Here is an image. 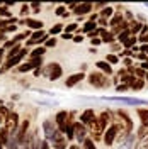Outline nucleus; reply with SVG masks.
<instances>
[{"mask_svg": "<svg viewBox=\"0 0 148 149\" xmlns=\"http://www.w3.org/2000/svg\"><path fill=\"white\" fill-rule=\"evenodd\" d=\"M89 41H90V46H92V47H99L102 44L101 37H94V39H89Z\"/></svg>", "mask_w": 148, "mask_h": 149, "instance_id": "nucleus-50", "label": "nucleus"}, {"mask_svg": "<svg viewBox=\"0 0 148 149\" xmlns=\"http://www.w3.org/2000/svg\"><path fill=\"white\" fill-rule=\"evenodd\" d=\"M41 129H43V139H46V141L51 142V139L55 137L56 130H58V125L55 124V120L44 119V120L41 122Z\"/></svg>", "mask_w": 148, "mask_h": 149, "instance_id": "nucleus-5", "label": "nucleus"}, {"mask_svg": "<svg viewBox=\"0 0 148 149\" xmlns=\"http://www.w3.org/2000/svg\"><path fill=\"white\" fill-rule=\"evenodd\" d=\"M56 44H58V39H56V37H51V36H49V37L46 39V42H44L43 46L48 49V47H56Z\"/></svg>", "mask_w": 148, "mask_h": 149, "instance_id": "nucleus-43", "label": "nucleus"}, {"mask_svg": "<svg viewBox=\"0 0 148 149\" xmlns=\"http://www.w3.org/2000/svg\"><path fill=\"white\" fill-rule=\"evenodd\" d=\"M92 12H94V3H90V2H82L73 10V15L75 17H85V15H90Z\"/></svg>", "mask_w": 148, "mask_h": 149, "instance_id": "nucleus-13", "label": "nucleus"}, {"mask_svg": "<svg viewBox=\"0 0 148 149\" xmlns=\"http://www.w3.org/2000/svg\"><path fill=\"white\" fill-rule=\"evenodd\" d=\"M99 17H101V15H99V12H92V14L89 15V19H87V20H92V22H97V20H99Z\"/></svg>", "mask_w": 148, "mask_h": 149, "instance_id": "nucleus-52", "label": "nucleus"}, {"mask_svg": "<svg viewBox=\"0 0 148 149\" xmlns=\"http://www.w3.org/2000/svg\"><path fill=\"white\" fill-rule=\"evenodd\" d=\"M136 142H138V137H136V134H135V132H131V134L128 136V137H126V139L121 141L119 144H118V149H135Z\"/></svg>", "mask_w": 148, "mask_h": 149, "instance_id": "nucleus-16", "label": "nucleus"}, {"mask_svg": "<svg viewBox=\"0 0 148 149\" xmlns=\"http://www.w3.org/2000/svg\"><path fill=\"white\" fill-rule=\"evenodd\" d=\"M123 22H124V17H123V15H118V14H114V15H112V19H109V29L119 27Z\"/></svg>", "mask_w": 148, "mask_h": 149, "instance_id": "nucleus-24", "label": "nucleus"}, {"mask_svg": "<svg viewBox=\"0 0 148 149\" xmlns=\"http://www.w3.org/2000/svg\"><path fill=\"white\" fill-rule=\"evenodd\" d=\"M12 12H10V7L4 2V3H0V19H12Z\"/></svg>", "mask_w": 148, "mask_h": 149, "instance_id": "nucleus-26", "label": "nucleus"}, {"mask_svg": "<svg viewBox=\"0 0 148 149\" xmlns=\"http://www.w3.org/2000/svg\"><path fill=\"white\" fill-rule=\"evenodd\" d=\"M39 105H58L56 102H46V100H36Z\"/></svg>", "mask_w": 148, "mask_h": 149, "instance_id": "nucleus-55", "label": "nucleus"}, {"mask_svg": "<svg viewBox=\"0 0 148 149\" xmlns=\"http://www.w3.org/2000/svg\"><path fill=\"white\" fill-rule=\"evenodd\" d=\"M43 76H46L49 81H58L61 76H63V68L60 63H48V65L43 66Z\"/></svg>", "mask_w": 148, "mask_h": 149, "instance_id": "nucleus-3", "label": "nucleus"}, {"mask_svg": "<svg viewBox=\"0 0 148 149\" xmlns=\"http://www.w3.org/2000/svg\"><path fill=\"white\" fill-rule=\"evenodd\" d=\"M0 149H5V146H4V144H0Z\"/></svg>", "mask_w": 148, "mask_h": 149, "instance_id": "nucleus-59", "label": "nucleus"}, {"mask_svg": "<svg viewBox=\"0 0 148 149\" xmlns=\"http://www.w3.org/2000/svg\"><path fill=\"white\" fill-rule=\"evenodd\" d=\"M32 74H34L36 78H39V76H43V68H36V70L32 71Z\"/></svg>", "mask_w": 148, "mask_h": 149, "instance_id": "nucleus-54", "label": "nucleus"}, {"mask_svg": "<svg viewBox=\"0 0 148 149\" xmlns=\"http://www.w3.org/2000/svg\"><path fill=\"white\" fill-rule=\"evenodd\" d=\"M24 24L29 27V31H32V32H36V31H43L44 27V22L43 20H39V19H32V17H27L24 19Z\"/></svg>", "mask_w": 148, "mask_h": 149, "instance_id": "nucleus-17", "label": "nucleus"}, {"mask_svg": "<svg viewBox=\"0 0 148 149\" xmlns=\"http://www.w3.org/2000/svg\"><path fill=\"white\" fill-rule=\"evenodd\" d=\"M46 54V47L44 46H36L32 51H29V58H43Z\"/></svg>", "mask_w": 148, "mask_h": 149, "instance_id": "nucleus-27", "label": "nucleus"}, {"mask_svg": "<svg viewBox=\"0 0 148 149\" xmlns=\"http://www.w3.org/2000/svg\"><path fill=\"white\" fill-rule=\"evenodd\" d=\"M114 90H116L118 93H126V92H130V86L124 85V83H119L118 86H114Z\"/></svg>", "mask_w": 148, "mask_h": 149, "instance_id": "nucleus-46", "label": "nucleus"}, {"mask_svg": "<svg viewBox=\"0 0 148 149\" xmlns=\"http://www.w3.org/2000/svg\"><path fill=\"white\" fill-rule=\"evenodd\" d=\"M145 81H147V86H148V73H147V76H145Z\"/></svg>", "mask_w": 148, "mask_h": 149, "instance_id": "nucleus-58", "label": "nucleus"}, {"mask_svg": "<svg viewBox=\"0 0 148 149\" xmlns=\"http://www.w3.org/2000/svg\"><path fill=\"white\" fill-rule=\"evenodd\" d=\"M20 120H22V119L19 117L17 112L14 110V112L9 115V119L4 122V127L9 130L10 134H16V132H17V129H19V125H20Z\"/></svg>", "mask_w": 148, "mask_h": 149, "instance_id": "nucleus-10", "label": "nucleus"}, {"mask_svg": "<svg viewBox=\"0 0 148 149\" xmlns=\"http://www.w3.org/2000/svg\"><path fill=\"white\" fill-rule=\"evenodd\" d=\"M48 37H49V34H48L44 29H43V31H36V32H32V34H31V37L26 41V46H24V47H29V46H43V44L46 42Z\"/></svg>", "mask_w": 148, "mask_h": 149, "instance_id": "nucleus-6", "label": "nucleus"}, {"mask_svg": "<svg viewBox=\"0 0 148 149\" xmlns=\"http://www.w3.org/2000/svg\"><path fill=\"white\" fill-rule=\"evenodd\" d=\"M114 113L119 117L121 120H123V124L126 125V129H128V132H135V122H133V117H131L130 113H128V110L126 109H116L114 110Z\"/></svg>", "mask_w": 148, "mask_h": 149, "instance_id": "nucleus-9", "label": "nucleus"}, {"mask_svg": "<svg viewBox=\"0 0 148 149\" xmlns=\"http://www.w3.org/2000/svg\"><path fill=\"white\" fill-rule=\"evenodd\" d=\"M143 88H147V81H145V80H140V78H136V81L133 83V86L130 88V92L136 93V92H141Z\"/></svg>", "mask_w": 148, "mask_h": 149, "instance_id": "nucleus-30", "label": "nucleus"}, {"mask_svg": "<svg viewBox=\"0 0 148 149\" xmlns=\"http://www.w3.org/2000/svg\"><path fill=\"white\" fill-rule=\"evenodd\" d=\"M95 120H97V113H95V110H94V109H85V110L80 112L78 122H82L87 129H90L94 124H95Z\"/></svg>", "mask_w": 148, "mask_h": 149, "instance_id": "nucleus-7", "label": "nucleus"}, {"mask_svg": "<svg viewBox=\"0 0 148 149\" xmlns=\"http://www.w3.org/2000/svg\"><path fill=\"white\" fill-rule=\"evenodd\" d=\"M26 54H29V49H27V47H22V49H20V53H19L17 56H14V58H10V59H5V63H2V68H0V74L7 73L9 70L17 68L20 63H24Z\"/></svg>", "mask_w": 148, "mask_h": 149, "instance_id": "nucleus-4", "label": "nucleus"}, {"mask_svg": "<svg viewBox=\"0 0 148 149\" xmlns=\"http://www.w3.org/2000/svg\"><path fill=\"white\" fill-rule=\"evenodd\" d=\"M39 149H53V148H51L49 141H46V139H41V146H39Z\"/></svg>", "mask_w": 148, "mask_h": 149, "instance_id": "nucleus-51", "label": "nucleus"}, {"mask_svg": "<svg viewBox=\"0 0 148 149\" xmlns=\"http://www.w3.org/2000/svg\"><path fill=\"white\" fill-rule=\"evenodd\" d=\"M68 149H82V146H78L77 142H72V144L68 146Z\"/></svg>", "mask_w": 148, "mask_h": 149, "instance_id": "nucleus-56", "label": "nucleus"}, {"mask_svg": "<svg viewBox=\"0 0 148 149\" xmlns=\"http://www.w3.org/2000/svg\"><path fill=\"white\" fill-rule=\"evenodd\" d=\"M111 53H114V54H118V53H121L123 51V46H121L119 42H114V44H111Z\"/></svg>", "mask_w": 148, "mask_h": 149, "instance_id": "nucleus-47", "label": "nucleus"}, {"mask_svg": "<svg viewBox=\"0 0 148 149\" xmlns=\"http://www.w3.org/2000/svg\"><path fill=\"white\" fill-rule=\"evenodd\" d=\"M29 5H31V14H34V15L39 14L41 9H43V3H41V2H31Z\"/></svg>", "mask_w": 148, "mask_h": 149, "instance_id": "nucleus-41", "label": "nucleus"}, {"mask_svg": "<svg viewBox=\"0 0 148 149\" xmlns=\"http://www.w3.org/2000/svg\"><path fill=\"white\" fill-rule=\"evenodd\" d=\"M85 80H87V83L90 85L92 88H95V90H107V88L112 85L111 76L101 73L99 70H92V71H89V74H87Z\"/></svg>", "mask_w": 148, "mask_h": 149, "instance_id": "nucleus-2", "label": "nucleus"}, {"mask_svg": "<svg viewBox=\"0 0 148 149\" xmlns=\"http://www.w3.org/2000/svg\"><path fill=\"white\" fill-rule=\"evenodd\" d=\"M128 37H131V31H130V29H124V31H121L119 34L116 36V39H118V42H119V44H123Z\"/></svg>", "mask_w": 148, "mask_h": 149, "instance_id": "nucleus-37", "label": "nucleus"}, {"mask_svg": "<svg viewBox=\"0 0 148 149\" xmlns=\"http://www.w3.org/2000/svg\"><path fill=\"white\" fill-rule=\"evenodd\" d=\"M78 29H80V26H78V24H77V22H70V24H66L65 26V31H63V32H68V34H77V32H78Z\"/></svg>", "mask_w": 148, "mask_h": 149, "instance_id": "nucleus-35", "label": "nucleus"}, {"mask_svg": "<svg viewBox=\"0 0 148 149\" xmlns=\"http://www.w3.org/2000/svg\"><path fill=\"white\" fill-rule=\"evenodd\" d=\"M94 66H95V70H99L101 73L107 74V76H111V78L114 76V73H116V71H114V68H112V66L107 63V61H104V59L95 61V63H94Z\"/></svg>", "mask_w": 148, "mask_h": 149, "instance_id": "nucleus-15", "label": "nucleus"}, {"mask_svg": "<svg viewBox=\"0 0 148 149\" xmlns=\"http://www.w3.org/2000/svg\"><path fill=\"white\" fill-rule=\"evenodd\" d=\"M53 120H55V124L58 125V127L63 125L66 120H70V112L68 110H58L55 113V119H53Z\"/></svg>", "mask_w": 148, "mask_h": 149, "instance_id": "nucleus-20", "label": "nucleus"}, {"mask_svg": "<svg viewBox=\"0 0 148 149\" xmlns=\"http://www.w3.org/2000/svg\"><path fill=\"white\" fill-rule=\"evenodd\" d=\"M99 15H101L102 19H112V15H114V5H106L104 9L99 12Z\"/></svg>", "mask_w": 148, "mask_h": 149, "instance_id": "nucleus-25", "label": "nucleus"}, {"mask_svg": "<svg viewBox=\"0 0 148 149\" xmlns=\"http://www.w3.org/2000/svg\"><path fill=\"white\" fill-rule=\"evenodd\" d=\"M101 41L102 44H107V46H111V44H114V42H118V39H116V36L112 34L109 29H104L101 34Z\"/></svg>", "mask_w": 148, "mask_h": 149, "instance_id": "nucleus-21", "label": "nucleus"}, {"mask_svg": "<svg viewBox=\"0 0 148 149\" xmlns=\"http://www.w3.org/2000/svg\"><path fill=\"white\" fill-rule=\"evenodd\" d=\"M55 15L66 19L68 15H70V12H68V9H66V5H63V3H60V5H58V7L55 9Z\"/></svg>", "mask_w": 148, "mask_h": 149, "instance_id": "nucleus-31", "label": "nucleus"}, {"mask_svg": "<svg viewBox=\"0 0 148 149\" xmlns=\"http://www.w3.org/2000/svg\"><path fill=\"white\" fill-rule=\"evenodd\" d=\"M83 41H85V36H83V34H75L73 36V42L75 44H82Z\"/></svg>", "mask_w": 148, "mask_h": 149, "instance_id": "nucleus-48", "label": "nucleus"}, {"mask_svg": "<svg viewBox=\"0 0 148 149\" xmlns=\"http://www.w3.org/2000/svg\"><path fill=\"white\" fill-rule=\"evenodd\" d=\"M85 78H87V74H85V73H82V71H77V73L70 74V76H66L65 86H66V88H73V86H77L80 81H83Z\"/></svg>", "mask_w": 148, "mask_h": 149, "instance_id": "nucleus-14", "label": "nucleus"}, {"mask_svg": "<svg viewBox=\"0 0 148 149\" xmlns=\"http://www.w3.org/2000/svg\"><path fill=\"white\" fill-rule=\"evenodd\" d=\"M121 65H123V68H131V66H136L138 63L135 61V58H124V59H121Z\"/></svg>", "mask_w": 148, "mask_h": 149, "instance_id": "nucleus-42", "label": "nucleus"}, {"mask_svg": "<svg viewBox=\"0 0 148 149\" xmlns=\"http://www.w3.org/2000/svg\"><path fill=\"white\" fill-rule=\"evenodd\" d=\"M101 100H106V102H116V103H123V105H130V107H148V98H140V97H126V95H112V97H107V95H102L99 97Z\"/></svg>", "mask_w": 148, "mask_h": 149, "instance_id": "nucleus-1", "label": "nucleus"}, {"mask_svg": "<svg viewBox=\"0 0 148 149\" xmlns=\"http://www.w3.org/2000/svg\"><path fill=\"white\" fill-rule=\"evenodd\" d=\"M106 5H107V3H104V2H95V3H94V12H101Z\"/></svg>", "mask_w": 148, "mask_h": 149, "instance_id": "nucleus-49", "label": "nucleus"}, {"mask_svg": "<svg viewBox=\"0 0 148 149\" xmlns=\"http://www.w3.org/2000/svg\"><path fill=\"white\" fill-rule=\"evenodd\" d=\"M29 14H31V5L29 3H22L20 10H19V19H27Z\"/></svg>", "mask_w": 148, "mask_h": 149, "instance_id": "nucleus-34", "label": "nucleus"}, {"mask_svg": "<svg viewBox=\"0 0 148 149\" xmlns=\"http://www.w3.org/2000/svg\"><path fill=\"white\" fill-rule=\"evenodd\" d=\"M104 61H107V63L112 66V68H114V66H118V65H121L119 56L114 54V53H107V54H106V58H104Z\"/></svg>", "mask_w": 148, "mask_h": 149, "instance_id": "nucleus-23", "label": "nucleus"}, {"mask_svg": "<svg viewBox=\"0 0 148 149\" xmlns=\"http://www.w3.org/2000/svg\"><path fill=\"white\" fill-rule=\"evenodd\" d=\"M138 44V37L136 36H131V37H128L121 46H123V49H133V47Z\"/></svg>", "mask_w": 148, "mask_h": 149, "instance_id": "nucleus-29", "label": "nucleus"}, {"mask_svg": "<svg viewBox=\"0 0 148 149\" xmlns=\"http://www.w3.org/2000/svg\"><path fill=\"white\" fill-rule=\"evenodd\" d=\"M135 112L140 120V125H145L148 129V107H138V109H135Z\"/></svg>", "mask_w": 148, "mask_h": 149, "instance_id": "nucleus-18", "label": "nucleus"}, {"mask_svg": "<svg viewBox=\"0 0 148 149\" xmlns=\"http://www.w3.org/2000/svg\"><path fill=\"white\" fill-rule=\"evenodd\" d=\"M135 76H136V78H140V80H145V76H147V71H143V70H141V68L136 65V68H135Z\"/></svg>", "mask_w": 148, "mask_h": 149, "instance_id": "nucleus-45", "label": "nucleus"}, {"mask_svg": "<svg viewBox=\"0 0 148 149\" xmlns=\"http://www.w3.org/2000/svg\"><path fill=\"white\" fill-rule=\"evenodd\" d=\"M61 39L63 41H73V34H68V32H61Z\"/></svg>", "mask_w": 148, "mask_h": 149, "instance_id": "nucleus-53", "label": "nucleus"}, {"mask_svg": "<svg viewBox=\"0 0 148 149\" xmlns=\"http://www.w3.org/2000/svg\"><path fill=\"white\" fill-rule=\"evenodd\" d=\"M97 29V22H92V20H85L82 24V27L78 29V32L77 34H83V36H87V34H90Z\"/></svg>", "mask_w": 148, "mask_h": 149, "instance_id": "nucleus-19", "label": "nucleus"}, {"mask_svg": "<svg viewBox=\"0 0 148 149\" xmlns=\"http://www.w3.org/2000/svg\"><path fill=\"white\" fill-rule=\"evenodd\" d=\"M17 29H19L17 24H10V26H7V27L4 29V31H0V32L7 36V34H10V32H17Z\"/></svg>", "mask_w": 148, "mask_h": 149, "instance_id": "nucleus-44", "label": "nucleus"}, {"mask_svg": "<svg viewBox=\"0 0 148 149\" xmlns=\"http://www.w3.org/2000/svg\"><path fill=\"white\" fill-rule=\"evenodd\" d=\"M82 149H99V148H97V142H95V141L90 139V137H87V139L83 141Z\"/></svg>", "mask_w": 148, "mask_h": 149, "instance_id": "nucleus-39", "label": "nucleus"}, {"mask_svg": "<svg viewBox=\"0 0 148 149\" xmlns=\"http://www.w3.org/2000/svg\"><path fill=\"white\" fill-rule=\"evenodd\" d=\"M135 149H148V132L145 134V137H143V139H140L138 142H136Z\"/></svg>", "mask_w": 148, "mask_h": 149, "instance_id": "nucleus-40", "label": "nucleus"}, {"mask_svg": "<svg viewBox=\"0 0 148 149\" xmlns=\"http://www.w3.org/2000/svg\"><path fill=\"white\" fill-rule=\"evenodd\" d=\"M63 31H65V26H63V24H55L53 27L48 31V34H49L51 37H56V36H61Z\"/></svg>", "mask_w": 148, "mask_h": 149, "instance_id": "nucleus-28", "label": "nucleus"}, {"mask_svg": "<svg viewBox=\"0 0 148 149\" xmlns=\"http://www.w3.org/2000/svg\"><path fill=\"white\" fill-rule=\"evenodd\" d=\"M17 70V73H29V71H34V68L29 65L27 61H24V63H20V65L16 68Z\"/></svg>", "mask_w": 148, "mask_h": 149, "instance_id": "nucleus-36", "label": "nucleus"}, {"mask_svg": "<svg viewBox=\"0 0 148 149\" xmlns=\"http://www.w3.org/2000/svg\"><path fill=\"white\" fill-rule=\"evenodd\" d=\"M22 44H17V46H14L12 49H9V51H5V59H10V58H14V56H17L19 53H20V49H22Z\"/></svg>", "mask_w": 148, "mask_h": 149, "instance_id": "nucleus-33", "label": "nucleus"}, {"mask_svg": "<svg viewBox=\"0 0 148 149\" xmlns=\"http://www.w3.org/2000/svg\"><path fill=\"white\" fill-rule=\"evenodd\" d=\"M27 63L32 66L34 70H36V68H43V66H44V65H43V58H29Z\"/></svg>", "mask_w": 148, "mask_h": 149, "instance_id": "nucleus-38", "label": "nucleus"}, {"mask_svg": "<svg viewBox=\"0 0 148 149\" xmlns=\"http://www.w3.org/2000/svg\"><path fill=\"white\" fill-rule=\"evenodd\" d=\"M116 141H118V130L114 127V124H111L106 132H104V136H102V144L106 146V148H112L114 144H116Z\"/></svg>", "mask_w": 148, "mask_h": 149, "instance_id": "nucleus-8", "label": "nucleus"}, {"mask_svg": "<svg viewBox=\"0 0 148 149\" xmlns=\"http://www.w3.org/2000/svg\"><path fill=\"white\" fill-rule=\"evenodd\" d=\"M89 137V129L83 125L82 122H75V142L78 144V146H82L83 141Z\"/></svg>", "mask_w": 148, "mask_h": 149, "instance_id": "nucleus-11", "label": "nucleus"}, {"mask_svg": "<svg viewBox=\"0 0 148 149\" xmlns=\"http://www.w3.org/2000/svg\"><path fill=\"white\" fill-rule=\"evenodd\" d=\"M145 24H141L140 20H131L130 22V31H131V36H138L140 32H141V27H143Z\"/></svg>", "mask_w": 148, "mask_h": 149, "instance_id": "nucleus-22", "label": "nucleus"}, {"mask_svg": "<svg viewBox=\"0 0 148 149\" xmlns=\"http://www.w3.org/2000/svg\"><path fill=\"white\" fill-rule=\"evenodd\" d=\"M51 148L53 149H68V146H70V142H68V139L65 137V134H61L60 130H56L55 137L51 139Z\"/></svg>", "mask_w": 148, "mask_h": 149, "instance_id": "nucleus-12", "label": "nucleus"}, {"mask_svg": "<svg viewBox=\"0 0 148 149\" xmlns=\"http://www.w3.org/2000/svg\"><path fill=\"white\" fill-rule=\"evenodd\" d=\"M89 53H92V54H95V53H99V49H97V47H89Z\"/></svg>", "mask_w": 148, "mask_h": 149, "instance_id": "nucleus-57", "label": "nucleus"}, {"mask_svg": "<svg viewBox=\"0 0 148 149\" xmlns=\"http://www.w3.org/2000/svg\"><path fill=\"white\" fill-rule=\"evenodd\" d=\"M5 149H20V144H19L16 134H10V139H9V142L5 144Z\"/></svg>", "mask_w": 148, "mask_h": 149, "instance_id": "nucleus-32", "label": "nucleus"}]
</instances>
